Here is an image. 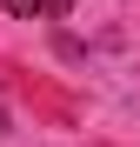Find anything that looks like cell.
<instances>
[{
    "label": "cell",
    "instance_id": "6da1fadb",
    "mask_svg": "<svg viewBox=\"0 0 140 147\" xmlns=\"http://www.w3.org/2000/svg\"><path fill=\"white\" fill-rule=\"evenodd\" d=\"M7 13H13V20H60L67 0H7Z\"/></svg>",
    "mask_w": 140,
    "mask_h": 147
}]
</instances>
